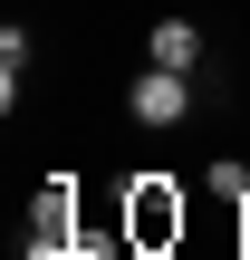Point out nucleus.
Returning a JSON list of instances; mask_svg holds the SVG:
<instances>
[{"instance_id":"obj_2","label":"nucleus","mask_w":250,"mask_h":260,"mask_svg":"<svg viewBox=\"0 0 250 260\" xmlns=\"http://www.w3.org/2000/svg\"><path fill=\"white\" fill-rule=\"evenodd\" d=\"M125 116H135V125H154V135H164V125H183V116H193V77L145 58V68H135V87H125Z\"/></svg>"},{"instance_id":"obj_4","label":"nucleus","mask_w":250,"mask_h":260,"mask_svg":"<svg viewBox=\"0 0 250 260\" xmlns=\"http://www.w3.org/2000/svg\"><path fill=\"white\" fill-rule=\"evenodd\" d=\"M19 77H29V29H0V106H19Z\"/></svg>"},{"instance_id":"obj_5","label":"nucleus","mask_w":250,"mask_h":260,"mask_svg":"<svg viewBox=\"0 0 250 260\" xmlns=\"http://www.w3.org/2000/svg\"><path fill=\"white\" fill-rule=\"evenodd\" d=\"M241 251H250V203H241Z\"/></svg>"},{"instance_id":"obj_3","label":"nucleus","mask_w":250,"mask_h":260,"mask_svg":"<svg viewBox=\"0 0 250 260\" xmlns=\"http://www.w3.org/2000/svg\"><path fill=\"white\" fill-rule=\"evenodd\" d=\"M145 58L193 77V68H202V29H193V19H154V29H145Z\"/></svg>"},{"instance_id":"obj_1","label":"nucleus","mask_w":250,"mask_h":260,"mask_svg":"<svg viewBox=\"0 0 250 260\" xmlns=\"http://www.w3.org/2000/svg\"><path fill=\"white\" fill-rule=\"evenodd\" d=\"M183 222H193V203H183L173 174H125V232H135V260H164L173 241H183Z\"/></svg>"}]
</instances>
